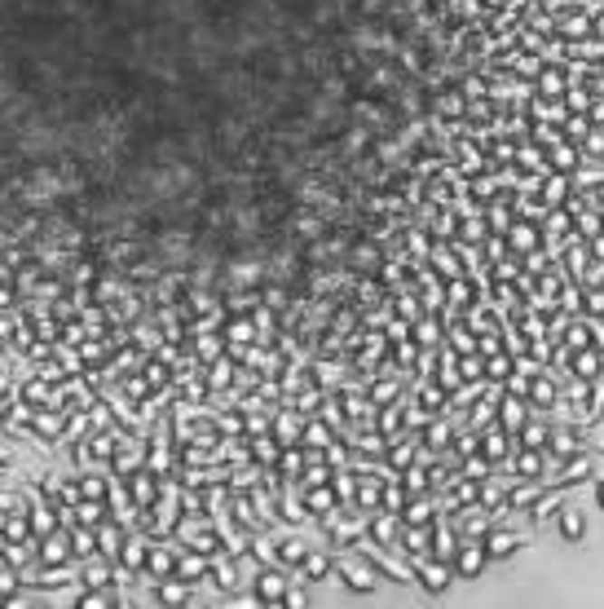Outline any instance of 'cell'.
<instances>
[{
	"mask_svg": "<svg viewBox=\"0 0 604 609\" xmlns=\"http://www.w3.org/2000/svg\"><path fill=\"white\" fill-rule=\"evenodd\" d=\"M570 375H578V380H596V375H604V353L596 349V344L573 349V353H570Z\"/></svg>",
	"mask_w": 604,
	"mask_h": 609,
	"instance_id": "obj_16",
	"label": "cell"
},
{
	"mask_svg": "<svg viewBox=\"0 0 604 609\" xmlns=\"http://www.w3.org/2000/svg\"><path fill=\"white\" fill-rule=\"evenodd\" d=\"M336 578L349 587V592H358V596H370V592L384 583V578L375 575V566H370L358 547H340L336 552Z\"/></svg>",
	"mask_w": 604,
	"mask_h": 609,
	"instance_id": "obj_1",
	"label": "cell"
},
{
	"mask_svg": "<svg viewBox=\"0 0 604 609\" xmlns=\"http://www.w3.org/2000/svg\"><path fill=\"white\" fill-rule=\"evenodd\" d=\"M490 566V552L481 539H459V552H455V578H481Z\"/></svg>",
	"mask_w": 604,
	"mask_h": 609,
	"instance_id": "obj_9",
	"label": "cell"
},
{
	"mask_svg": "<svg viewBox=\"0 0 604 609\" xmlns=\"http://www.w3.org/2000/svg\"><path fill=\"white\" fill-rule=\"evenodd\" d=\"M600 226H604V212H600Z\"/></svg>",
	"mask_w": 604,
	"mask_h": 609,
	"instance_id": "obj_26",
	"label": "cell"
},
{
	"mask_svg": "<svg viewBox=\"0 0 604 609\" xmlns=\"http://www.w3.org/2000/svg\"><path fill=\"white\" fill-rule=\"evenodd\" d=\"M578 164H582V150H578V141H570V137H561L556 146L542 150V169L547 172H565V177H573Z\"/></svg>",
	"mask_w": 604,
	"mask_h": 609,
	"instance_id": "obj_10",
	"label": "cell"
},
{
	"mask_svg": "<svg viewBox=\"0 0 604 609\" xmlns=\"http://www.w3.org/2000/svg\"><path fill=\"white\" fill-rule=\"evenodd\" d=\"M578 450H587L582 446V429L578 424H551V433H547V446H542V455H547V464L556 469L561 459H570Z\"/></svg>",
	"mask_w": 604,
	"mask_h": 609,
	"instance_id": "obj_6",
	"label": "cell"
},
{
	"mask_svg": "<svg viewBox=\"0 0 604 609\" xmlns=\"http://www.w3.org/2000/svg\"><path fill=\"white\" fill-rule=\"evenodd\" d=\"M591 344L604 353V318H591Z\"/></svg>",
	"mask_w": 604,
	"mask_h": 609,
	"instance_id": "obj_24",
	"label": "cell"
},
{
	"mask_svg": "<svg viewBox=\"0 0 604 609\" xmlns=\"http://www.w3.org/2000/svg\"><path fill=\"white\" fill-rule=\"evenodd\" d=\"M146 547H150V539H141V535H129V539L120 543L115 561H120L124 578H141V570H146Z\"/></svg>",
	"mask_w": 604,
	"mask_h": 609,
	"instance_id": "obj_13",
	"label": "cell"
},
{
	"mask_svg": "<svg viewBox=\"0 0 604 609\" xmlns=\"http://www.w3.org/2000/svg\"><path fill=\"white\" fill-rule=\"evenodd\" d=\"M287 583H292V570H283V566H256L252 578H247V587L256 592V601H261V605H283Z\"/></svg>",
	"mask_w": 604,
	"mask_h": 609,
	"instance_id": "obj_2",
	"label": "cell"
},
{
	"mask_svg": "<svg viewBox=\"0 0 604 609\" xmlns=\"http://www.w3.org/2000/svg\"><path fill=\"white\" fill-rule=\"evenodd\" d=\"M494 420L503 424L507 438H516V433H521V424L530 420V402H525V398H516V393H503V398H499V411H494Z\"/></svg>",
	"mask_w": 604,
	"mask_h": 609,
	"instance_id": "obj_14",
	"label": "cell"
},
{
	"mask_svg": "<svg viewBox=\"0 0 604 609\" xmlns=\"http://www.w3.org/2000/svg\"><path fill=\"white\" fill-rule=\"evenodd\" d=\"M476 433H481V455H485L494 469H503L507 455H512V438L503 433V424H499V420H490V424H485V429H476Z\"/></svg>",
	"mask_w": 604,
	"mask_h": 609,
	"instance_id": "obj_11",
	"label": "cell"
},
{
	"mask_svg": "<svg viewBox=\"0 0 604 609\" xmlns=\"http://www.w3.org/2000/svg\"><path fill=\"white\" fill-rule=\"evenodd\" d=\"M600 230L604 226H600V212H596V208H582V212L573 217V235L578 238H596Z\"/></svg>",
	"mask_w": 604,
	"mask_h": 609,
	"instance_id": "obj_20",
	"label": "cell"
},
{
	"mask_svg": "<svg viewBox=\"0 0 604 609\" xmlns=\"http://www.w3.org/2000/svg\"><path fill=\"white\" fill-rule=\"evenodd\" d=\"M292 575H301V583H309V587H318V583H327V578H336V552L331 547H309L304 552V561L292 570Z\"/></svg>",
	"mask_w": 604,
	"mask_h": 609,
	"instance_id": "obj_7",
	"label": "cell"
},
{
	"mask_svg": "<svg viewBox=\"0 0 604 609\" xmlns=\"http://www.w3.org/2000/svg\"><path fill=\"white\" fill-rule=\"evenodd\" d=\"M481 543H485L490 561H507V556L521 547V535H516V530H507V526H490V530L481 535Z\"/></svg>",
	"mask_w": 604,
	"mask_h": 609,
	"instance_id": "obj_15",
	"label": "cell"
},
{
	"mask_svg": "<svg viewBox=\"0 0 604 609\" xmlns=\"http://www.w3.org/2000/svg\"><path fill=\"white\" fill-rule=\"evenodd\" d=\"M587 402H591V411H596V415H604V375H596V380H591V398H587Z\"/></svg>",
	"mask_w": 604,
	"mask_h": 609,
	"instance_id": "obj_23",
	"label": "cell"
},
{
	"mask_svg": "<svg viewBox=\"0 0 604 609\" xmlns=\"http://www.w3.org/2000/svg\"><path fill=\"white\" fill-rule=\"evenodd\" d=\"M561 504H565V486H542V490H538V499L530 504V521H534V526L551 521V517L561 512Z\"/></svg>",
	"mask_w": 604,
	"mask_h": 609,
	"instance_id": "obj_17",
	"label": "cell"
},
{
	"mask_svg": "<svg viewBox=\"0 0 604 609\" xmlns=\"http://www.w3.org/2000/svg\"><path fill=\"white\" fill-rule=\"evenodd\" d=\"M561 106H565V115H587V111H591V93H587L578 80H570L565 93H561Z\"/></svg>",
	"mask_w": 604,
	"mask_h": 609,
	"instance_id": "obj_19",
	"label": "cell"
},
{
	"mask_svg": "<svg viewBox=\"0 0 604 609\" xmlns=\"http://www.w3.org/2000/svg\"><path fill=\"white\" fill-rule=\"evenodd\" d=\"M596 504H600V512H604V473H600V481H596Z\"/></svg>",
	"mask_w": 604,
	"mask_h": 609,
	"instance_id": "obj_25",
	"label": "cell"
},
{
	"mask_svg": "<svg viewBox=\"0 0 604 609\" xmlns=\"http://www.w3.org/2000/svg\"><path fill=\"white\" fill-rule=\"evenodd\" d=\"M525 402H530V411H534V415H551V411L561 406V375L551 372V367H538L534 380H530Z\"/></svg>",
	"mask_w": 604,
	"mask_h": 609,
	"instance_id": "obj_3",
	"label": "cell"
},
{
	"mask_svg": "<svg viewBox=\"0 0 604 609\" xmlns=\"http://www.w3.org/2000/svg\"><path fill=\"white\" fill-rule=\"evenodd\" d=\"M406 566H410V575H415V587H424V592H433V596L455 583V566H446V561H436V556H410Z\"/></svg>",
	"mask_w": 604,
	"mask_h": 609,
	"instance_id": "obj_4",
	"label": "cell"
},
{
	"mask_svg": "<svg viewBox=\"0 0 604 609\" xmlns=\"http://www.w3.org/2000/svg\"><path fill=\"white\" fill-rule=\"evenodd\" d=\"M309 601H313V596H309V587H304V583H287V596H283V605H287V609H304Z\"/></svg>",
	"mask_w": 604,
	"mask_h": 609,
	"instance_id": "obj_22",
	"label": "cell"
},
{
	"mask_svg": "<svg viewBox=\"0 0 604 609\" xmlns=\"http://www.w3.org/2000/svg\"><path fill=\"white\" fill-rule=\"evenodd\" d=\"M35 566L44 570H62V566H75V552H71V535L58 526L53 535L35 539Z\"/></svg>",
	"mask_w": 604,
	"mask_h": 609,
	"instance_id": "obj_5",
	"label": "cell"
},
{
	"mask_svg": "<svg viewBox=\"0 0 604 609\" xmlns=\"http://www.w3.org/2000/svg\"><path fill=\"white\" fill-rule=\"evenodd\" d=\"M556 530H561V539L565 543H582V535H587V517H582L578 508L561 504V512H556Z\"/></svg>",
	"mask_w": 604,
	"mask_h": 609,
	"instance_id": "obj_18",
	"label": "cell"
},
{
	"mask_svg": "<svg viewBox=\"0 0 604 609\" xmlns=\"http://www.w3.org/2000/svg\"><path fill=\"white\" fill-rule=\"evenodd\" d=\"M398 535H402V512L379 508V512H370V517H367V543L393 552V547H398Z\"/></svg>",
	"mask_w": 604,
	"mask_h": 609,
	"instance_id": "obj_8",
	"label": "cell"
},
{
	"mask_svg": "<svg viewBox=\"0 0 604 609\" xmlns=\"http://www.w3.org/2000/svg\"><path fill=\"white\" fill-rule=\"evenodd\" d=\"M578 283H582V287H604V256H591Z\"/></svg>",
	"mask_w": 604,
	"mask_h": 609,
	"instance_id": "obj_21",
	"label": "cell"
},
{
	"mask_svg": "<svg viewBox=\"0 0 604 609\" xmlns=\"http://www.w3.org/2000/svg\"><path fill=\"white\" fill-rule=\"evenodd\" d=\"M507 252L512 256H525V252H534L542 247V230H538V221H525V217H516L512 226H507Z\"/></svg>",
	"mask_w": 604,
	"mask_h": 609,
	"instance_id": "obj_12",
	"label": "cell"
}]
</instances>
